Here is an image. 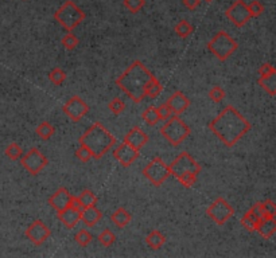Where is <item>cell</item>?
Instances as JSON below:
<instances>
[{"label": "cell", "mask_w": 276, "mask_h": 258, "mask_svg": "<svg viewBox=\"0 0 276 258\" xmlns=\"http://www.w3.org/2000/svg\"><path fill=\"white\" fill-rule=\"evenodd\" d=\"M209 129L226 147H233L251 130V124L236 108L229 105L209 123Z\"/></svg>", "instance_id": "6da1fadb"}, {"label": "cell", "mask_w": 276, "mask_h": 258, "mask_svg": "<svg viewBox=\"0 0 276 258\" xmlns=\"http://www.w3.org/2000/svg\"><path fill=\"white\" fill-rule=\"evenodd\" d=\"M152 73L147 69L141 61L134 64L116 79V85L136 104H140L145 98V88L150 82Z\"/></svg>", "instance_id": "7a4b0ae2"}, {"label": "cell", "mask_w": 276, "mask_h": 258, "mask_svg": "<svg viewBox=\"0 0 276 258\" xmlns=\"http://www.w3.org/2000/svg\"><path fill=\"white\" fill-rule=\"evenodd\" d=\"M78 143L89 148L94 159H101L116 144V137L97 121L78 138Z\"/></svg>", "instance_id": "3957f363"}, {"label": "cell", "mask_w": 276, "mask_h": 258, "mask_svg": "<svg viewBox=\"0 0 276 258\" xmlns=\"http://www.w3.org/2000/svg\"><path fill=\"white\" fill-rule=\"evenodd\" d=\"M54 19L62 27L71 32L85 19V12L71 0H66L65 3L57 9Z\"/></svg>", "instance_id": "277c9868"}, {"label": "cell", "mask_w": 276, "mask_h": 258, "mask_svg": "<svg viewBox=\"0 0 276 258\" xmlns=\"http://www.w3.org/2000/svg\"><path fill=\"white\" fill-rule=\"evenodd\" d=\"M190 128L183 120L179 119V116H173L169 120H166L164 125L160 128V133L171 145L177 147L182 144L189 136H190Z\"/></svg>", "instance_id": "5b68a950"}, {"label": "cell", "mask_w": 276, "mask_h": 258, "mask_svg": "<svg viewBox=\"0 0 276 258\" xmlns=\"http://www.w3.org/2000/svg\"><path fill=\"white\" fill-rule=\"evenodd\" d=\"M207 49L218 60L224 62L239 49V43L234 41L226 31H220L217 32L213 39L207 43Z\"/></svg>", "instance_id": "8992f818"}, {"label": "cell", "mask_w": 276, "mask_h": 258, "mask_svg": "<svg viewBox=\"0 0 276 258\" xmlns=\"http://www.w3.org/2000/svg\"><path fill=\"white\" fill-rule=\"evenodd\" d=\"M170 174L179 179L183 175H197L201 172V166L197 163V160L189 152H182L173 160L169 166Z\"/></svg>", "instance_id": "52a82bcc"}, {"label": "cell", "mask_w": 276, "mask_h": 258, "mask_svg": "<svg viewBox=\"0 0 276 258\" xmlns=\"http://www.w3.org/2000/svg\"><path fill=\"white\" fill-rule=\"evenodd\" d=\"M143 175L150 180L155 187H160L169 179L171 174H170L169 166L164 163L163 159L156 156L143 168Z\"/></svg>", "instance_id": "ba28073f"}, {"label": "cell", "mask_w": 276, "mask_h": 258, "mask_svg": "<svg viewBox=\"0 0 276 258\" xmlns=\"http://www.w3.org/2000/svg\"><path fill=\"white\" fill-rule=\"evenodd\" d=\"M233 207L224 198H217L209 207L206 208V215L218 226L225 225L230 218L233 217Z\"/></svg>", "instance_id": "9c48e42d"}, {"label": "cell", "mask_w": 276, "mask_h": 258, "mask_svg": "<svg viewBox=\"0 0 276 258\" xmlns=\"http://www.w3.org/2000/svg\"><path fill=\"white\" fill-rule=\"evenodd\" d=\"M20 163L28 174L31 175H38L39 172H42L47 166V157L43 155L38 148H31L27 152H24L20 157Z\"/></svg>", "instance_id": "30bf717a"}, {"label": "cell", "mask_w": 276, "mask_h": 258, "mask_svg": "<svg viewBox=\"0 0 276 258\" xmlns=\"http://www.w3.org/2000/svg\"><path fill=\"white\" fill-rule=\"evenodd\" d=\"M62 111L65 113L71 121H80L82 117L88 115L89 112V105L78 96L70 97L68 101L65 102V105L62 108Z\"/></svg>", "instance_id": "8fae6325"}, {"label": "cell", "mask_w": 276, "mask_h": 258, "mask_svg": "<svg viewBox=\"0 0 276 258\" xmlns=\"http://www.w3.org/2000/svg\"><path fill=\"white\" fill-rule=\"evenodd\" d=\"M225 15L236 27H243L244 24L248 23V20L251 19L248 5L247 3H244V0H236L233 4L226 8Z\"/></svg>", "instance_id": "7c38bea8"}, {"label": "cell", "mask_w": 276, "mask_h": 258, "mask_svg": "<svg viewBox=\"0 0 276 258\" xmlns=\"http://www.w3.org/2000/svg\"><path fill=\"white\" fill-rule=\"evenodd\" d=\"M52 231L50 229L45 225V222L41 221V219H35V221L28 226L26 229V237L28 240L31 241L34 245L37 246H41L47 241V238L50 237Z\"/></svg>", "instance_id": "4fadbf2b"}, {"label": "cell", "mask_w": 276, "mask_h": 258, "mask_svg": "<svg viewBox=\"0 0 276 258\" xmlns=\"http://www.w3.org/2000/svg\"><path fill=\"white\" fill-rule=\"evenodd\" d=\"M139 149H136L134 148L132 145H130L126 141H123L120 145L117 148H115V151H113V157L116 159L123 167H131L134 163L136 161V159L139 157Z\"/></svg>", "instance_id": "5bb4252c"}, {"label": "cell", "mask_w": 276, "mask_h": 258, "mask_svg": "<svg viewBox=\"0 0 276 258\" xmlns=\"http://www.w3.org/2000/svg\"><path fill=\"white\" fill-rule=\"evenodd\" d=\"M70 193H69L65 187H60V189L57 190L56 193L53 194L52 196L49 198L47 202H49V204H50L57 212H60L70 206Z\"/></svg>", "instance_id": "9a60e30c"}, {"label": "cell", "mask_w": 276, "mask_h": 258, "mask_svg": "<svg viewBox=\"0 0 276 258\" xmlns=\"http://www.w3.org/2000/svg\"><path fill=\"white\" fill-rule=\"evenodd\" d=\"M166 104L170 106V109L173 111L174 116H179L182 115L183 112H186L187 108L190 106V100L182 92L177 90V92L170 96Z\"/></svg>", "instance_id": "2e32d148"}, {"label": "cell", "mask_w": 276, "mask_h": 258, "mask_svg": "<svg viewBox=\"0 0 276 258\" xmlns=\"http://www.w3.org/2000/svg\"><path fill=\"white\" fill-rule=\"evenodd\" d=\"M262 214H260V210H259V202L255 203L252 207L249 208L248 211L244 214L241 219H240V223L243 226L244 229H247L248 231H256V227H258L259 222L262 219Z\"/></svg>", "instance_id": "e0dca14e"}, {"label": "cell", "mask_w": 276, "mask_h": 258, "mask_svg": "<svg viewBox=\"0 0 276 258\" xmlns=\"http://www.w3.org/2000/svg\"><path fill=\"white\" fill-rule=\"evenodd\" d=\"M148 140H150V137H148L139 127H134V128L126 134V137H124V141H126V143H128L130 145L136 148V149H139V151L144 147L145 144L148 143Z\"/></svg>", "instance_id": "ac0fdd59"}, {"label": "cell", "mask_w": 276, "mask_h": 258, "mask_svg": "<svg viewBox=\"0 0 276 258\" xmlns=\"http://www.w3.org/2000/svg\"><path fill=\"white\" fill-rule=\"evenodd\" d=\"M58 219L68 227V229H73L75 225L81 221V210L75 207H66L65 210L58 212Z\"/></svg>", "instance_id": "d6986e66"}, {"label": "cell", "mask_w": 276, "mask_h": 258, "mask_svg": "<svg viewBox=\"0 0 276 258\" xmlns=\"http://www.w3.org/2000/svg\"><path fill=\"white\" fill-rule=\"evenodd\" d=\"M101 218H103V214L96 206H89L81 210V221L86 226L97 225L98 222L101 221Z\"/></svg>", "instance_id": "ffe728a7"}, {"label": "cell", "mask_w": 276, "mask_h": 258, "mask_svg": "<svg viewBox=\"0 0 276 258\" xmlns=\"http://www.w3.org/2000/svg\"><path fill=\"white\" fill-rule=\"evenodd\" d=\"M256 231L262 235L263 238L270 240L276 233V221L275 218H262L259 222Z\"/></svg>", "instance_id": "44dd1931"}, {"label": "cell", "mask_w": 276, "mask_h": 258, "mask_svg": "<svg viewBox=\"0 0 276 258\" xmlns=\"http://www.w3.org/2000/svg\"><path fill=\"white\" fill-rule=\"evenodd\" d=\"M145 244L148 245L152 250H159L166 244V237L159 230H152L145 237Z\"/></svg>", "instance_id": "7402d4cb"}, {"label": "cell", "mask_w": 276, "mask_h": 258, "mask_svg": "<svg viewBox=\"0 0 276 258\" xmlns=\"http://www.w3.org/2000/svg\"><path fill=\"white\" fill-rule=\"evenodd\" d=\"M131 219H132L131 214L127 211L126 208L123 207L117 208L116 211L113 212L112 215H111V221H112L117 227H120V229L126 227V226L131 222Z\"/></svg>", "instance_id": "603a6c76"}, {"label": "cell", "mask_w": 276, "mask_h": 258, "mask_svg": "<svg viewBox=\"0 0 276 258\" xmlns=\"http://www.w3.org/2000/svg\"><path fill=\"white\" fill-rule=\"evenodd\" d=\"M259 85L262 86L270 96H275L276 94V73L267 75V77H260L259 78Z\"/></svg>", "instance_id": "cb8c5ba5"}, {"label": "cell", "mask_w": 276, "mask_h": 258, "mask_svg": "<svg viewBox=\"0 0 276 258\" xmlns=\"http://www.w3.org/2000/svg\"><path fill=\"white\" fill-rule=\"evenodd\" d=\"M163 92V86H162V83L158 81L156 77H151L150 82L147 85V88H145V97H150V98H156L158 96H160V93Z\"/></svg>", "instance_id": "d4e9b609"}, {"label": "cell", "mask_w": 276, "mask_h": 258, "mask_svg": "<svg viewBox=\"0 0 276 258\" xmlns=\"http://www.w3.org/2000/svg\"><path fill=\"white\" fill-rule=\"evenodd\" d=\"M141 119L144 121L145 124L150 125V127H154V125L158 124V121L160 120L159 115H158V109L156 106H148L143 113H141Z\"/></svg>", "instance_id": "484cf974"}, {"label": "cell", "mask_w": 276, "mask_h": 258, "mask_svg": "<svg viewBox=\"0 0 276 258\" xmlns=\"http://www.w3.org/2000/svg\"><path fill=\"white\" fill-rule=\"evenodd\" d=\"M259 210H260L263 218H275L276 215V206L271 199L259 202Z\"/></svg>", "instance_id": "4316f807"}, {"label": "cell", "mask_w": 276, "mask_h": 258, "mask_svg": "<svg viewBox=\"0 0 276 258\" xmlns=\"http://www.w3.org/2000/svg\"><path fill=\"white\" fill-rule=\"evenodd\" d=\"M174 31H175V34H177L179 38L186 39V38H189L193 34V26L189 23L187 20L183 19V20H179L178 23L175 24Z\"/></svg>", "instance_id": "83f0119b"}, {"label": "cell", "mask_w": 276, "mask_h": 258, "mask_svg": "<svg viewBox=\"0 0 276 258\" xmlns=\"http://www.w3.org/2000/svg\"><path fill=\"white\" fill-rule=\"evenodd\" d=\"M78 200H80L82 208L89 207V206H96L97 203V195L90 191V190H84L82 193L78 195Z\"/></svg>", "instance_id": "f1b7e54d"}, {"label": "cell", "mask_w": 276, "mask_h": 258, "mask_svg": "<svg viewBox=\"0 0 276 258\" xmlns=\"http://www.w3.org/2000/svg\"><path fill=\"white\" fill-rule=\"evenodd\" d=\"M35 132H37L38 136L42 138V140H49L53 134L56 133V128H54L50 123L43 121V123H41V124L38 125Z\"/></svg>", "instance_id": "f546056e"}, {"label": "cell", "mask_w": 276, "mask_h": 258, "mask_svg": "<svg viewBox=\"0 0 276 258\" xmlns=\"http://www.w3.org/2000/svg\"><path fill=\"white\" fill-rule=\"evenodd\" d=\"M5 156L8 157V159H11V160H19L20 157H22V155L24 153L23 148L20 147L18 143H11L8 145V147L5 148Z\"/></svg>", "instance_id": "4dcf8cb0"}, {"label": "cell", "mask_w": 276, "mask_h": 258, "mask_svg": "<svg viewBox=\"0 0 276 258\" xmlns=\"http://www.w3.org/2000/svg\"><path fill=\"white\" fill-rule=\"evenodd\" d=\"M66 77H68V75H66L65 71L62 69H60V67H54V69L49 73L50 82L54 83L56 86H60V85H62V83L65 82Z\"/></svg>", "instance_id": "1f68e13d"}, {"label": "cell", "mask_w": 276, "mask_h": 258, "mask_svg": "<svg viewBox=\"0 0 276 258\" xmlns=\"http://www.w3.org/2000/svg\"><path fill=\"white\" fill-rule=\"evenodd\" d=\"M74 238L77 244L80 245V246H82V248H85V246H88V245L92 242V238H93V237H92V234H90L86 229H81V230L77 231Z\"/></svg>", "instance_id": "d6a6232c"}, {"label": "cell", "mask_w": 276, "mask_h": 258, "mask_svg": "<svg viewBox=\"0 0 276 258\" xmlns=\"http://www.w3.org/2000/svg\"><path fill=\"white\" fill-rule=\"evenodd\" d=\"M98 241H100V244L103 245V246L109 248V246H112V245L115 244V241H116V235L113 234L112 231L109 230V229H105V230L101 231L100 235H98Z\"/></svg>", "instance_id": "836d02e7"}, {"label": "cell", "mask_w": 276, "mask_h": 258, "mask_svg": "<svg viewBox=\"0 0 276 258\" xmlns=\"http://www.w3.org/2000/svg\"><path fill=\"white\" fill-rule=\"evenodd\" d=\"M108 109L112 112L115 116H119L122 115L123 112H124V109H126V104H124L123 100H120L119 97H116V98H112V100L109 101Z\"/></svg>", "instance_id": "e575fe53"}, {"label": "cell", "mask_w": 276, "mask_h": 258, "mask_svg": "<svg viewBox=\"0 0 276 258\" xmlns=\"http://www.w3.org/2000/svg\"><path fill=\"white\" fill-rule=\"evenodd\" d=\"M123 4L130 12L138 14L144 7V0H123Z\"/></svg>", "instance_id": "d590c367"}, {"label": "cell", "mask_w": 276, "mask_h": 258, "mask_svg": "<svg viewBox=\"0 0 276 258\" xmlns=\"http://www.w3.org/2000/svg\"><path fill=\"white\" fill-rule=\"evenodd\" d=\"M62 45H64V47H65L66 50H74L75 47L78 46V38L75 37L74 34H71V32H69V34H66L65 37L62 38Z\"/></svg>", "instance_id": "8d00e7d4"}, {"label": "cell", "mask_w": 276, "mask_h": 258, "mask_svg": "<svg viewBox=\"0 0 276 258\" xmlns=\"http://www.w3.org/2000/svg\"><path fill=\"white\" fill-rule=\"evenodd\" d=\"M248 5V11L251 14V18H259L264 12V5L259 0H252Z\"/></svg>", "instance_id": "74e56055"}, {"label": "cell", "mask_w": 276, "mask_h": 258, "mask_svg": "<svg viewBox=\"0 0 276 258\" xmlns=\"http://www.w3.org/2000/svg\"><path fill=\"white\" fill-rule=\"evenodd\" d=\"M75 156L82 163H86V161H89L92 159V152H90V149L88 147H85L82 144H80V147L77 148V151H75Z\"/></svg>", "instance_id": "f35d334b"}, {"label": "cell", "mask_w": 276, "mask_h": 258, "mask_svg": "<svg viewBox=\"0 0 276 258\" xmlns=\"http://www.w3.org/2000/svg\"><path fill=\"white\" fill-rule=\"evenodd\" d=\"M209 98H210L213 102H215V104L221 102L225 98L224 89L220 88V86H213V88L209 90Z\"/></svg>", "instance_id": "ab89813d"}, {"label": "cell", "mask_w": 276, "mask_h": 258, "mask_svg": "<svg viewBox=\"0 0 276 258\" xmlns=\"http://www.w3.org/2000/svg\"><path fill=\"white\" fill-rule=\"evenodd\" d=\"M158 109V115H159L160 120H169L170 117H173V111L170 109V106L167 104H162L160 106L156 108Z\"/></svg>", "instance_id": "60d3db41"}, {"label": "cell", "mask_w": 276, "mask_h": 258, "mask_svg": "<svg viewBox=\"0 0 276 258\" xmlns=\"http://www.w3.org/2000/svg\"><path fill=\"white\" fill-rule=\"evenodd\" d=\"M275 73H276L275 67H274L271 64H268V62L263 64L262 66H260V69H259L260 77H267V75H271V74H275Z\"/></svg>", "instance_id": "b9f144b4"}, {"label": "cell", "mask_w": 276, "mask_h": 258, "mask_svg": "<svg viewBox=\"0 0 276 258\" xmlns=\"http://www.w3.org/2000/svg\"><path fill=\"white\" fill-rule=\"evenodd\" d=\"M182 3L187 9L194 11V9L198 8V5L201 4V0H182Z\"/></svg>", "instance_id": "7bdbcfd3"}, {"label": "cell", "mask_w": 276, "mask_h": 258, "mask_svg": "<svg viewBox=\"0 0 276 258\" xmlns=\"http://www.w3.org/2000/svg\"><path fill=\"white\" fill-rule=\"evenodd\" d=\"M70 206H71V207L80 208V210H82V206H81L80 200H78V196H71V199H70Z\"/></svg>", "instance_id": "ee69618b"}, {"label": "cell", "mask_w": 276, "mask_h": 258, "mask_svg": "<svg viewBox=\"0 0 276 258\" xmlns=\"http://www.w3.org/2000/svg\"><path fill=\"white\" fill-rule=\"evenodd\" d=\"M206 3H211V1H214V0H205Z\"/></svg>", "instance_id": "f6af8a7d"}]
</instances>
